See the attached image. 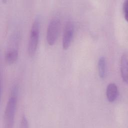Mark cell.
Returning a JSON list of instances; mask_svg holds the SVG:
<instances>
[{
  "instance_id": "1",
  "label": "cell",
  "mask_w": 128,
  "mask_h": 128,
  "mask_svg": "<svg viewBox=\"0 0 128 128\" xmlns=\"http://www.w3.org/2000/svg\"><path fill=\"white\" fill-rule=\"evenodd\" d=\"M17 87L15 86L11 92V94L6 106L4 120L6 128H11L13 127L14 124L17 104Z\"/></svg>"
},
{
  "instance_id": "2",
  "label": "cell",
  "mask_w": 128,
  "mask_h": 128,
  "mask_svg": "<svg viewBox=\"0 0 128 128\" xmlns=\"http://www.w3.org/2000/svg\"><path fill=\"white\" fill-rule=\"evenodd\" d=\"M40 27L39 19L36 18L32 25L28 42V52L30 57L34 56L37 49L39 41Z\"/></svg>"
},
{
  "instance_id": "3",
  "label": "cell",
  "mask_w": 128,
  "mask_h": 128,
  "mask_svg": "<svg viewBox=\"0 0 128 128\" xmlns=\"http://www.w3.org/2000/svg\"><path fill=\"white\" fill-rule=\"evenodd\" d=\"M60 26V21L56 18H52L49 22L46 35V42L49 45L52 46L56 42L58 38Z\"/></svg>"
},
{
  "instance_id": "4",
  "label": "cell",
  "mask_w": 128,
  "mask_h": 128,
  "mask_svg": "<svg viewBox=\"0 0 128 128\" xmlns=\"http://www.w3.org/2000/svg\"><path fill=\"white\" fill-rule=\"evenodd\" d=\"M74 34V25L72 21H68L65 25L62 38V46L64 50L68 49L72 41Z\"/></svg>"
},
{
  "instance_id": "5",
  "label": "cell",
  "mask_w": 128,
  "mask_h": 128,
  "mask_svg": "<svg viewBox=\"0 0 128 128\" xmlns=\"http://www.w3.org/2000/svg\"><path fill=\"white\" fill-rule=\"evenodd\" d=\"M118 95V90L116 84L114 82L110 83L106 86V96L108 102H114Z\"/></svg>"
},
{
  "instance_id": "6",
  "label": "cell",
  "mask_w": 128,
  "mask_h": 128,
  "mask_svg": "<svg viewBox=\"0 0 128 128\" xmlns=\"http://www.w3.org/2000/svg\"><path fill=\"white\" fill-rule=\"evenodd\" d=\"M120 72L123 81L127 84L128 81V55L124 54L120 58Z\"/></svg>"
},
{
  "instance_id": "7",
  "label": "cell",
  "mask_w": 128,
  "mask_h": 128,
  "mask_svg": "<svg viewBox=\"0 0 128 128\" xmlns=\"http://www.w3.org/2000/svg\"><path fill=\"white\" fill-rule=\"evenodd\" d=\"M98 73L100 78L104 79L107 74V62L104 56H100L98 62Z\"/></svg>"
},
{
  "instance_id": "8",
  "label": "cell",
  "mask_w": 128,
  "mask_h": 128,
  "mask_svg": "<svg viewBox=\"0 0 128 128\" xmlns=\"http://www.w3.org/2000/svg\"><path fill=\"white\" fill-rule=\"evenodd\" d=\"M18 56V52L16 48H12L8 49L5 54L6 62L9 64H14L17 60Z\"/></svg>"
},
{
  "instance_id": "9",
  "label": "cell",
  "mask_w": 128,
  "mask_h": 128,
  "mask_svg": "<svg viewBox=\"0 0 128 128\" xmlns=\"http://www.w3.org/2000/svg\"><path fill=\"white\" fill-rule=\"evenodd\" d=\"M128 0H126L122 5V11H123V14L124 16V18L125 20L127 21L128 20Z\"/></svg>"
},
{
  "instance_id": "10",
  "label": "cell",
  "mask_w": 128,
  "mask_h": 128,
  "mask_svg": "<svg viewBox=\"0 0 128 128\" xmlns=\"http://www.w3.org/2000/svg\"><path fill=\"white\" fill-rule=\"evenodd\" d=\"M20 125V127L22 128H27L28 127V122L26 117L24 115H23L22 118Z\"/></svg>"
}]
</instances>
